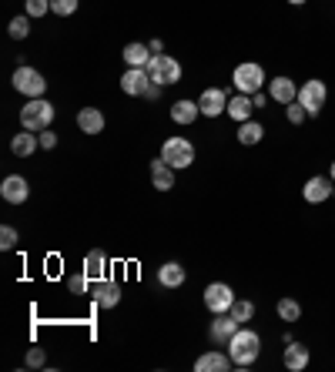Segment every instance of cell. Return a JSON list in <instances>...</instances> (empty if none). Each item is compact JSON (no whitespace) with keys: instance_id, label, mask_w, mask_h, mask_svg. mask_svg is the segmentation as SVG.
Wrapping results in <instances>:
<instances>
[{"instance_id":"6da1fadb","label":"cell","mask_w":335,"mask_h":372,"mask_svg":"<svg viewBox=\"0 0 335 372\" xmlns=\"http://www.w3.org/2000/svg\"><path fill=\"white\" fill-rule=\"evenodd\" d=\"M228 356H232V362H234V369H248L252 362L262 356V336H258L255 328H238L232 339H228Z\"/></svg>"},{"instance_id":"7a4b0ae2","label":"cell","mask_w":335,"mask_h":372,"mask_svg":"<svg viewBox=\"0 0 335 372\" xmlns=\"http://www.w3.org/2000/svg\"><path fill=\"white\" fill-rule=\"evenodd\" d=\"M51 124H54V104H51V101L31 98L21 108V128H27V131L41 134V131H47Z\"/></svg>"},{"instance_id":"3957f363","label":"cell","mask_w":335,"mask_h":372,"mask_svg":"<svg viewBox=\"0 0 335 372\" xmlns=\"http://www.w3.org/2000/svg\"><path fill=\"white\" fill-rule=\"evenodd\" d=\"M268 77H265V67L255 64V61H245V64H238L234 67V74H232V84L238 94H255V91H262V84H265Z\"/></svg>"},{"instance_id":"277c9868","label":"cell","mask_w":335,"mask_h":372,"mask_svg":"<svg viewBox=\"0 0 335 372\" xmlns=\"http://www.w3.org/2000/svg\"><path fill=\"white\" fill-rule=\"evenodd\" d=\"M161 158H165L175 171L191 168V164H195V144L185 141V138H168V141L161 144Z\"/></svg>"},{"instance_id":"5b68a950","label":"cell","mask_w":335,"mask_h":372,"mask_svg":"<svg viewBox=\"0 0 335 372\" xmlns=\"http://www.w3.org/2000/svg\"><path fill=\"white\" fill-rule=\"evenodd\" d=\"M14 88L21 91V94H27V98H44V91H47V77L41 74L37 67L21 64L17 71H14Z\"/></svg>"},{"instance_id":"8992f818","label":"cell","mask_w":335,"mask_h":372,"mask_svg":"<svg viewBox=\"0 0 335 372\" xmlns=\"http://www.w3.org/2000/svg\"><path fill=\"white\" fill-rule=\"evenodd\" d=\"M148 74H151L155 84H178L181 81V64L175 61V57H168V54H155L151 61H148Z\"/></svg>"},{"instance_id":"52a82bcc","label":"cell","mask_w":335,"mask_h":372,"mask_svg":"<svg viewBox=\"0 0 335 372\" xmlns=\"http://www.w3.org/2000/svg\"><path fill=\"white\" fill-rule=\"evenodd\" d=\"M205 306H208L212 316H225V312H232L234 288H232V285H225V282H212L208 288H205Z\"/></svg>"},{"instance_id":"ba28073f","label":"cell","mask_w":335,"mask_h":372,"mask_svg":"<svg viewBox=\"0 0 335 372\" xmlns=\"http://www.w3.org/2000/svg\"><path fill=\"white\" fill-rule=\"evenodd\" d=\"M325 98H329V88H325V81H319V77L305 81L299 88V104L309 111V114H319V111L325 108Z\"/></svg>"},{"instance_id":"9c48e42d","label":"cell","mask_w":335,"mask_h":372,"mask_svg":"<svg viewBox=\"0 0 335 372\" xmlns=\"http://www.w3.org/2000/svg\"><path fill=\"white\" fill-rule=\"evenodd\" d=\"M155 81L148 74V67H128L121 77V91L124 94H131V98H145V91L151 88Z\"/></svg>"},{"instance_id":"30bf717a","label":"cell","mask_w":335,"mask_h":372,"mask_svg":"<svg viewBox=\"0 0 335 372\" xmlns=\"http://www.w3.org/2000/svg\"><path fill=\"white\" fill-rule=\"evenodd\" d=\"M335 191V181L329 175H315L305 181V188H302V198L309 201V205H322L325 198H332Z\"/></svg>"},{"instance_id":"8fae6325","label":"cell","mask_w":335,"mask_h":372,"mask_svg":"<svg viewBox=\"0 0 335 372\" xmlns=\"http://www.w3.org/2000/svg\"><path fill=\"white\" fill-rule=\"evenodd\" d=\"M31 195V185H27V178L24 175H7L4 178V185H0V198L7 201V205H24Z\"/></svg>"},{"instance_id":"7c38bea8","label":"cell","mask_w":335,"mask_h":372,"mask_svg":"<svg viewBox=\"0 0 335 372\" xmlns=\"http://www.w3.org/2000/svg\"><path fill=\"white\" fill-rule=\"evenodd\" d=\"M198 108L201 114H208V118H218V114H225L228 111V94H225L222 88H208L205 94L198 98Z\"/></svg>"},{"instance_id":"4fadbf2b","label":"cell","mask_w":335,"mask_h":372,"mask_svg":"<svg viewBox=\"0 0 335 372\" xmlns=\"http://www.w3.org/2000/svg\"><path fill=\"white\" fill-rule=\"evenodd\" d=\"M242 328V322L232 316V312H225V316H215V322H212V342H218V346H228V339H232L234 332Z\"/></svg>"},{"instance_id":"5bb4252c","label":"cell","mask_w":335,"mask_h":372,"mask_svg":"<svg viewBox=\"0 0 335 372\" xmlns=\"http://www.w3.org/2000/svg\"><path fill=\"white\" fill-rule=\"evenodd\" d=\"M268 98L279 101V104H292V101H299V88H295L292 77H272L268 81Z\"/></svg>"},{"instance_id":"9a60e30c","label":"cell","mask_w":335,"mask_h":372,"mask_svg":"<svg viewBox=\"0 0 335 372\" xmlns=\"http://www.w3.org/2000/svg\"><path fill=\"white\" fill-rule=\"evenodd\" d=\"M91 298H94V302H98L100 308H114L118 302H121V285L111 282V278H100V282L94 285Z\"/></svg>"},{"instance_id":"2e32d148","label":"cell","mask_w":335,"mask_h":372,"mask_svg":"<svg viewBox=\"0 0 335 372\" xmlns=\"http://www.w3.org/2000/svg\"><path fill=\"white\" fill-rule=\"evenodd\" d=\"M195 369L198 372H228V369H234V362H232V356H228V349L225 352H205L198 362H195Z\"/></svg>"},{"instance_id":"e0dca14e","label":"cell","mask_w":335,"mask_h":372,"mask_svg":"<svg viewBox=\"0 0 335 372\" xmlns=\"http://www.w3.org/2000/svg\"><path fill=\"white\" fill-rule=\"evenodd\" d=\"M225 114L232 121H238V124H242V121H252V114H255L252 94H238V91H234L232 98H228V111H225Z\"/></svg>"},{"instance_id":"ac0fdd59","label":"cell","mask_w":335,"mask_h":372,"mask_svg":"<svg viewBox=\"0 0 335 372\" xmlns=\"http://www.w3.org/2000/svg\"><path fill=\"white\" fill-rule=\"evenodd\" d=\"M151 185H155L158 191H171V188H175V168H171L165 158H155V161H151Z\"/></svg>"},{"instance_id":"d6986e66","label":"cell","mask_w":335,"mask_h":372,"mask_svg":"<svg viewBox=\"0 0 335 372\" xmlns=\"http://www.w3.org/2000/svg\"><path fill=\"white\" fill-rule=\"evenodd\" d=\"M104 124H108V121H104V111L100 108H81L78 111V128L84 134H100Z\"/></svg>"},{"instance_id":"ffe728a7","label":"cell","mask_w":335,"mask_h":372,"mask_svg":"<svg viewBox=\"0 0 335 372\" xmlns=\"http://www.w3.org/2000/svg\"><path fill=\"white\" fill-rule=\"evenodd\" d=\"M285 369H292V372H302L305 366H309V349L302 346V342H295V339H289L285 342Z\"/></svg>"},{"instance_id":"44dd1931","label":"cell","mask_w":335,"mask_h":372,"mask_svg":"<svg viewBox=\"0 0 335 372\" xmlns=\"http://www.w3.org/2000/svg\"><path fill=\"white\" fill-rule=\"evenodd\" d=\"M185 278H188V272L181 268V262H165L158 268V282L165 285V288H181Z\"/></svg>"},{"instance_id":"7402d4cb","label":"cell","mask_w":335,"mask_h":372,"mask_svg":"<svg viewBox=\"0 0 335 372\" xmlns=\"http://www.w3.org/2000/svg\"><path fill=\"white\" fill-rule=\"evenodd\" d=\"M37 148H41V138H37V134H34V131H27V128H24L21 134H14L11 151L17 154V158H31V154L37 151Z\"/></svg>"},{"instance_id":"603a6c76","label":"cell","mask_w":335,"mask_h":372,"mask_svg":"<svg viewBox=\"0 0 335 372\" xmlns=\"http://www.w3.org/2000/svg\"><path fill=\"white\" fill-rule=\"evenodd\" d=\"M84 272H88L91 282H100V278H108V258H104V252H100V248L88 252V258H84Z\"/></svg>"},{"instance_id":"cb8c5ba5","label":"cell","mask_w":335,"mask_h":372,"mask_svg":"<svg viewBox=\"0 0 335 372\" xmlns=\"http://www.w3.org/2000/svg\"><path fill=\"white\" fill-rule=\"evenodd\" d=\"M201 118V108L198 101H175V108H171V121L175 124H191V121Z\"/></svg>"},{"instance_id":"d4e9b609","label":"cell","mask_w":335,"mask_h":372,"mask_svg":"<svg viewBox=\"0 0 335 372\" xmlns=\"http://www.w3.org/2000/svg\"><path fill=\"white\" fill-rule=\"evenodd\" d=\"M262 138H265V128H262V121L252 118V121H242V124H238V141L245 144V148L258 144Z\"/></svg>"},{"instance_id":"484cf974","label":"cell","mask_w":335,"mask_h":372,"mask_svg":"<svg viewBox=\"0 0 335 372\" xmlns=\"http://www.w3.org/2000/svg\"><path fill=\"white\" fill-rule=\"evenodd\" d=\"M151 47L148 44H138V41H134V44H128L124 47V64L128 67H148V61H151Z\"/></svg>"},{"instance_id":"4316f807","label":"cell","mask_w":335,"mask_h":372,"mask_svg":"<svg viewBox=\"0 0 335 372\" xmlns=\"http://www.w3.org/2000/svg\"><path fill=\"white\" fill-rule=\"evenodd\" d=\"M279 318L282 322H299L302 318V306L299 302H295V298H279Z\"/></svg>"},{"instance_id":"83f0119b","label":"cell","mask_w":335,"mask_h":372,"mask_svg":"<svg viewBox=\"0 0 335 372\" xmlns=\"http://www.w3.org/2000/svg\"><path fill=\"white\" fill-rule=\"evenodd\" d=\"M232 316L245 326V322H252V316H255V302H248V298H234L232 306Z\"/></svg>"},{"instance_id":"f1b7e54d","label":"cell","mask_w":335,"mask_h":372,"mask_svg":"<svg viewBox=\"0 0 335 372\" xmlns=\"http://www.w3.org/2000/svg\"><path fill=\"white\" fill-rule=\"evenodd\" d=\"M88 285H91L88 272H78V275H71V278H67V288H71V296H88Z\"/></svg>"},{"instance_id":"f546056e","label":"cell","mask_w":335,"mask_h":372,"mask_svg":"<svg viewBox=\"0 0 335 372\" xmlns=\"http://www.w3.org/2000/svg\"><path fill=\"white\" fill-rule=\"evenodd\" d=\"M7 34H11L14 41H24V37L31 34V17H14L11 27H7Z\"/></svg>"},{"instance_id":"4dcf8cb0","label":"cell","mask_w":335,"mask_h":372,"mask_svg":"<svg viewBox=\"0 0 335 372\" xmlns=\"http://www.w3.org/2000/svg\"><path fill=\"white\" fill-rule=\"evenodd\" d=\"M0 248H4V252L17 248V228H14V225H4V228H0Z\"/></svg>"},{"instance_id":"1f68e13d","label":"cell","mask_w":335,"mask_h":372,"mask_svg":"<svg viewBox=\"0 0 335 372\" xmlns=\"http://www.w3.org/2000/svg\"><path fill=\"white\" fill-rule=\"evenodd\" d=\"M285 118H289V124H302V121L309 118V111L302 108L299 101H292V104H285Z\"/></svg>"},{"instance_id":"d6a6232c","label":"cell","mask_w":335,"mask_h":372,"mask_svg":"<svg viewBox=\"0 0 335 372\" xmlns=\"http://www.w3.org/2000/svg\"><path fill=\"white\" fill-rule=\"evenodd\" d=\"M51 11L61 14V17H71L78 11V0H51Z\"/></svg>"},{"instance_id":"836d02e7","label":"cell","mask_w":335,"mask_h":372,"mask_svg":"<svg viewBox=\"0 0 335 372\" xmlns=\"http://www.w3.org/2000/svg\"><path fill=\"white\" fill-rule=\"evenodd\" d=\"M51 11V0H27V17H44Z\"/></svg>"},{"instance_id":"e575fe53","label":"cell","mask_w":335,"mask_h":372,"mask_svg":"<svg viewBox=\"0 0 335 372\" xmlns=\"http://www.w3.org/2000/svg\"><path fill=\"white\" fill-rule=\"evenodd\" d=\"M44 362H47L44 349H31V352H27V369H41Z\"/></svg>"},{"instance_id":"d590c367","label":"cell","mask_w":335,"mask_h":372,"mask_svg":"<svg viewBox=\"0 0 335 372\" xmlns=\"http://www.w3.org/2000/svg\"><path fill=\"white\" fill-rule=\"evenodd\" d=\"M37 138H41V148H44V151H51V148H57V134L51 131V128H47V131H41V134H37Z\"/></svg>"},{"instance_id":"8d00e7d4","label":"cell","mask_w":335,"mask_h":372,"mask_svg":"<svg viewBox=\"0 0 335 372\" xmlns=\"http://www.w3.org/2000/svg\"><path fill=\"white\" fill-rule=\"evenodd\" d=\"M252 104H255V111H262L268 104V94L265 91H255V94H252Z\"/></svg>"},{"instance_id":"74e56055","label":"cell","mask_w":335,"mask_h":372,"mask_svg":"<svg viewBox=\"0 0 335 372\" xmlns=\"http://www.w3.org/2000/svg\"><path fill=\"white\" fill-rule=\"evenodd\" d=\"M161 88H165V84H151V88L145 91V98L148 101H158V98H161Z\"/></svg>"},{"instance_id":"f35d334b","label":"cell","mask_w":335,"mask_h":372,"mask_svg":"<svg viewBox=\"0 0 335 372\" xmlns=\"http://www.w3.org/2000/svg\"><path fill=\"white\" fill-rule=\"evenodd\" d=\"M148 47H151V54H161V51H165V44H161L158 37H155V41H151V44H148Z\"/></svg>"},{"instance_id":"ab89813d","label":"cell","mask_w":335,"mask_h":372,"mask_svg":"<svg viewBox=\"0 0 335 372\" xmlns=\"http://www.w3.org/2000/svg\"><path fill=\"white\" fill-rule=\"evenodd\" d=\"M289 4H292V7H302V4H305V0H289Z\"/></svg>"},{"instance_id":"60d3db41","label":"cell","mask_w":335,"mask_h":372,"mask_svg":"<svg viewBox=\"0 0 335 372\" xmlns=\"http://www.w3.org/2000/svg\"><path fill=\"white\" fill-rule=\"evenodd\" d=\"M329 178H332V181H335V161H332V168H329Z\"/></svg>"},{"instance_id":"b9f144b4","label":"cell","mask_w":335,"mask_h":372,"mask_svg":"<svg viewBox=\"0 0 335 372\" xmlns=\"http://www.w3.org/2000/svg\"><path fill=\"white\" fill-rule=\"evenodd\" d=\"M332 198H335V191H332Z\"/></svg>"}]
</instances>
